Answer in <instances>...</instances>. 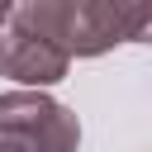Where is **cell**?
Segmentation results:
<instances>
[{"mask_svg":"<svg viewBox=\"0 0 152 152\" xmlns=\"http://www.w3.org/2000/svg\"><path fill=\"white\" fill-rule=\"evenodd\" d=\"M0 133H19L38 152H76L81 147V119L48 90H24V86L0 95Z\"/></svg>","mask_w":152,"mask_h":152,"instance_id":"cell-1","label":"cell"},{"mask_svg":"<svg viewBox=\"0 0 152 152\" xmlns=\"http://www.w3.org/2000/svg\"><path fill=\"white\" fill-rule=\"evenodd\" d=\"M119 43H152V0H81L76 57H104Z\"/></svg>","mask_w":152,"mask_h":152,"instance_id":"cell-2","label":"cell"},{"mask_svg":"<svg viewBox=\"0 0 152 152\" xmlns=\"http://www.w3.org/2000/svg\"><path fill=\"white\" fill-rule=\"evenodd\" d=\"M66 71H71V48H57V43L33 38V33H19V28H5L0 33V76L19 81L24 90L57 86Z\"/></svg>","mask_w":152,"mask_h":152,"instance_id":"cell-3","label":"cell"},{"mask_svg":"<svg viewBox=\"0 0 152 152\" xmlns=\"http://www.w3.org/2000/svg\"><path fill=\"white\" fill-rule=\"evenodd\" d=\"M0 152H38L28 138H19V133H0Z\"/></svg>","mask_w":152,"mask_h":152,"instance_id":"cell-4","label":"cell"},{"mask_svg":"<svg viewBox=\"0 0 152 152\" xmlns=\"http://www.w3.org/2000/svg\"><path fill=\"white\" fill-rule=\"evenodd\" d=\"M14 10H19V0H0V28L14 19Z\"/></svg>","mask_w":152,"mask_h":152,"instance_id":"cell-5","label":"cell"}]
</instances>
